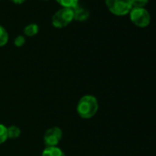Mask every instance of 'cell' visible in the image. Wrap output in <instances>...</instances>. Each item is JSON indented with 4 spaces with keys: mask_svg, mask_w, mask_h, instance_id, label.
I'll return each mask as SVG.
<instances>
[{
    "mask_svg": "<svg viewBox=\"0 0 156 156\" xmlns=\"http://www.w3.org/2000/svg\"><path fill=\"white\" fill-rule=\"evenodd\" d=\"M76 110L82 119H89L93 118L98 110V101L97 98L92 95L82 97L77 103Z\"/></svg>",
    "mask_w": 156,
    "mask_h": 156,
    "instance_id": "obj_1",
    "label": "cell"
},
{
    "mask_svg": "<svg viewBox=\"0 0 156 156\" xmlns=\"http://www.w3.org/2000/svg\"><path fill=\"white\" fill-rule=\"evenodd\" d=\"M73 20V9H67V8H62L61 9L57 10L51 18V23L57 29H62L67 27Z\"/></svg>",
    "mask_w": 156,
    "mask_h": 156,
    "instance_id": "obj_2",
    "label": "cell"
},
{
    "mask_svg": "<svg viewBox=\"0 0 156 156\" xmlns=\"http://www.w3.org/2000/svg\"><path fill=\"white\" fill-rule=\"evenodd\" d=\"M108 9L116 16H125L132 9L130 0H105Z\"/></svg>",
    "mask_w": 156,
    "mask_h": 156,
    "instance_id": "obj_3",
    "label": "cell"
},
{
    "mask_svg": "<svg viewBox=\"0 0 156 156\" xmlns=\"http://www.w3.org/2000/svg\"><path fill=\"white\" fill-rule=\"evenodd\" d=\"M131 22L139 28H146L151 23V15L145 9H131L129 11Z\"/></svg>",
    "mask_w": 156,
    "mask_h": 156,
    "instance_id": "obj_4",
    "label": "cell"
},
{
    "mask_svg": "<svg viewBox=\"0 0 156 156\" xmlns=\"http://www.w3.org/2000/svg\"><path fill=\"white\" fill-rule=\"evenodd\" d=\"M62 138V130L58 127L48 129L43 135V141L46 147H56Z\"/></svg>",
    "mask_w": 156,
    "mask_h": 156,
    "instance_id": "obj_5",
    "label": "cell"
},
{
    "mask_svg": "<svg viewBox=\"0 0 156 156\" xmlns=\"http://www.w3.org/2000/svg\"><path fill=\"white\" fill-rule=\"evenodd\" d=\"M73 20H76V21H86L88 20L90 14H89V11L79 6V5H77L76 7H74L73 9Z\"/></svg>",
    "mask_w": 156,
    "mask_h": 156,
    "instance_id": "obj_6",
    "label": "cell"
},
{
    "mask_svg": "<svg viewBox=\"0 0 156 156\" xmlns=\"http://www.w3.org/2000/svg\"><path fill=\"white\" fill-rule=\"evenodd\" d=\"M41 156H66V155L61 148L56 146V147H46L43 150Z\"/></svg>",
    "mask_w": 156,
    "mask_h": 156,
    "instance_id": "obj_7",
    "label": "cell"
},
{
    "mask_svg": "<svg viewBox=\"0 0 156 156\" xmlns=\"http://www.w3.org/2000/svg\"><path fill=\"white\" fill-rule=\"evenodd\" d=\"M39 32V26L35 23H30L24 28V34L28 37H33Z\"/></svg>",
    "mask_w": 156,
    "mask_h": 156,
    "instance_id": "obj_8",
    "label": "cell"
},
{
    "mask_svg": "<svg viewBox=\"0 0 156 156\" xmlns=\"http://www.w3.org/2000/svg\"><path fill=\"white\" fill-rule=\"evenodd\" d=\"M21 130L16 125H11L8 128V137L9 139H17L20 136Z\"/></svg>",
    "mask_w": 156,
    "mask_h": 156,
    "instance_id": "obj_9",
    "label": "cell"
},
{
    "mask_svg": "<svg viewBox=\"0 0 156 156\" xmlns=\"http://www.w3.org/2000/svg\"><path fill=\"white\" fill-rule=\"evenodd\" d=\"M62 6V8L73 9L77 5H79V0H56Z\"/></svg>",
    "mask_w": 156,
    "mask_h": 156,
    "instance_id": "obj_10",
    "label": "cell"
},
{
    "mask_svg": "<svg viewBox=\"0 0 156 156\" xmlns=\"http://www.w3.org/2000/svg\"><path fill=\"white\" fill-rule=\"evenodd\" d=\"M9 41V33L7 30L0 25V47L5 46Z\"/></svg>",
    "mask_w": 156,
    "mask_h": 156,
    "instance_id": "obj_11",
    "label": "cell"
},
{
    "mask_svg": "<svg viewBox=\"0 0 156 156\" xmlns=\"http://www.w3.org/2000/svg\"><path fill=\"white\" fill-rule=\"evenodd\" d=\"M8 139V127L0 123V145L3 144Z\"/></svg>",
    "mask_w": 156,
    "mask_h": 156,
    "instance_id": "obj_12",
    "label": "cell"
},
{
    "mask_svg": "<svg viewBox=\"0 0 156 156\" xmlns=\"http://www.w3.org/2000/svg\"><path fill=\"white\" fill-rule=\"evenodd\" d=\"M132 9H142L148 4L149 0H130Z\"/></svg>",
    "mask_w": 156,
    "mask_h": 156,
    "instance_id": "obj_13",
    "label": "cell"
},
{
    "mask_svg": "<svg viewBox=\"0 0 156 156\" xmlns=\"http://www.w3.org/2000/svg\"><path fill=\"white\" fill-rule=\"evenodd\" d=\"M26 42V39L23 35H19L14 40V45L17 47H22Z\"/></svg>",
    "mask_w": 156,
    "mask_h": 156,
    "instance_id": "obj_14",
    "label": "cell"
},
{
    "mask_svg": "<svg viewBox=\"0 0 156 156\" xmlns=\"http://www.w3.org/2000/svg\"><path fill=\"white\" fill-rule=\"evenodd\" d=\"M10 1L13 2L16 5H21V4H23L26 1V0H10Z\"/></svg>",
    "mask_w": 156,
    "mask_h": 156,
    "instance_id": "obj_15",
    "label": "cell"
},
{
    "mask_svg": "<svg viewBox=\"0 0 156 156\" xmlns=\"http://www.w3.org/2000/svg\"><path fill=\"white\" fill-rule=\"evenodd\" d=\"M43 1H47V0H43Z\"/></svg>",
    "mask_w": 156,
    "mask_h": 156,
    "instance_id": "obj_16",
    "label": "cell"
}]
</instances>
